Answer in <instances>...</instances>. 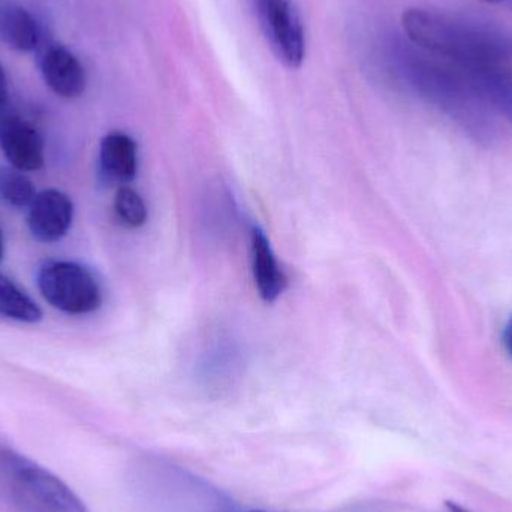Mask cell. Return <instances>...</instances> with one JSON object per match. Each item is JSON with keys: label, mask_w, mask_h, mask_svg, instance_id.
Returning a JSON list of instances; mask_svg holds the SVG:
<instances>
[{"label": "cell", "mask_w": 512, "mask_h": 512, "mask_svg": "<svg viewBox=\"0 0 512 512\" xmlns=\"http://www.w3.org/2000/svg\"><path fill=\"white\" fill-rule=\"evenodd\" d=\"M39 26L33 15L21 6H0V39L12 50L30 53L39 44Z\"/></svg>", "instance_id": "cell-10"}, {"label": "cell", "mask_w": 512, "mask_h": 512, "mask_svg": "<svg viewBox=\"0 0 512 512\" xmlns=\"http://www.w3.org/2000/svg\"><path fill=\"white\" fill-rule=\"evenodd\" d=\"M481 2H486V3H502V2H504V0H481Z\"/></svg>", "instance_id": "cell-18"}, {"label": "cell", "mask_w": 512, "mask_h": 512, "mask_svg": "<svg viewBox=\"0 0 512 512\" xmlns=\"http://www.w3.org/2000/svg\"><path fill=\"white\" fill-rule=\"evenodd\" d=\"M35 185L23 171L15 168L0 170V198L15 209H26L35 200Z\"/></svg>", "instance_id": "cell-12"}, {"label": "cell", "mask_w": 512, "mask_h": 512, "mask_svg": "<svg viewBox=\"0 0 512 512\" xmlns=\"http://www.w3.org/2000/svg\"><path fill=\"white\" fill-rule=\"evenodd\" d=\"M0 498L18 512H89L68 484L6 445H0Z\"/></svg>", "instance_id": "cell-2"}, {"label": "cell", "mask_w": 512, "mask_h": 512, "mask_svg": "<svg viewBox=\"0 0 512 512\" xmlns=\"http://www.w3.org/2000/svg\"><path fill=\"white\" fill-rule=\"evenodd\" d=\"M3 254H5V246H3L2 228H0V261H2Z\"/></svg>", "instance_id": "cell-17"}, {"label": "cell", "mask_w": 512, "mask_h": 512, "mask_svg": "<svg viewBox=\"0 0 512 512\" xmlns=\"http://www.w3.org/2000/svg\"><path fill=\"white\" fill-rule=\"evenodd\" d=\"M445 508H447V512H471L460 507V505L454 504V502H448V504L445 505Z\"/></svg>", "instance_id": "cell-16"}, {"label": "cell", "mask_w": 512, "mask_h": 512, "mask_svg": "<svg viewBox=\"0 0 512 512\" xmlns=\"http://www.w3.org/2000/svg\"><path fill=\"white\" fill-rule=\"evenodd\" d=\"M0 318L23 324H36L44 318L35 300L3 273H0Z\"/></svg>", "instance_id": "cell-11"}, {"label": "cell", "mask_w": 512, "mask_h": 512, "mask_svg": "<svg viewBox=\"0 0 512 512\" xmlns=\"http://www.w3.org/2000/svg\"><path fill=\"white\" fill-rule=\"evenodd\" d=\"M38 288L48 304L68 315H87L102 304L101 285L78 262H45L38 271Z\"/></svg>", "instance_id": "cell-3"}, {"label": "cell", "mask_w": 512, "mask_h": 512, "mask_svg": "<svg viewBox=\"0 0 512 512\" xmlns=\"http://www.w3.org/2000/svg\"><path fill=\"white\" fill-rule=\"evenodd\" d=\"M74 221V203L59 189H44L36 194L27 215V227L38 242H60Z\"/></svg>", "instance_id": "cell-5"}, {"label": "cell", "mask_w": 512, "mask_h": 512, "mask_svg": "<svg viewBox=\"0 0 512 512\" xmlns=\"http://www.w3.org/2000/svg\"><path fill=\"white\" fill-rule=\"evenodd\" d=\"M233 512H264V511H233Z\"/></svg>", "instance_id": "cell-19"}, {"label": "cell", "mask_w": 512, "mask_h": 512, "mask_svg": "<svg viewBox=\"0 0 512 512\" xmlns=\"http://www.w3.org/2000/svg\"><path fill=\"white\" fill-rule=\"evenodd\" d=\"M114 212L123 224L131 228L143 227L147 222V216H149L146 203L141 195L126 185L117 191L116 198H114Z\"/></svg>", "instance_id": "cell-13"}, {"label": "cell", "mask_w": 512, "mask_h": 512, "mask_svg": "<svg viewBox=\"0 0 512 512\" xmlns=\"http://www.w3.org/2000/svg\"><path fill=\"white\" fill-rule=\"evenodd\" d=\"M8 102V80H6L5 69L0 63V110L5 107Z\"/></svg>", "instance_id": "cell-15"}, {"label": "cell", "mask_w": 512, "mask_h": 512, "mask_svg": "<svg viewBox=\"0 0 512 512\" xmlns=\"http://www.w3.org/2000/svg\"><path fill=\"white\" fill-rule=\"evenodd\" d=\"M44 83L60 98L77 99L87 86L86 69L80 59L62 45H51L39 60Z\"/></svg>", "instance_id": "cell-7"}, {"label": "cell", "mask_w": 512, "mask_h": 512, "mask_svg": "<svg viewBox=\"0 0 512 512\" xmlns=\"http://www.w3.org/2000/svg\"><path fill=\"white\" fill-rule=\"evenodd\" d=\"M502 345H504L505 351L512 360V315L505 324L504 331H502Z\"/></svg>", "instance_id": "cell-14"}, {"label": "cell", "mask_w": 512, "mask_h": 512, "mask_svg": "<svg viewBox=\"0 0 512 512\" xmlns=\"http://www.w3.org/2000/svg\"><path fill=\"white\" fill-rule=\"evenodd\" d=\"M0 147L15 170L32 173L44 167V138L32 123L20 117H6L0 122Z\"/></svg>", "instance_id": "cell-6"}, {"label": "cell", "mask_w": 512, "mask_h": 512, "mask_svg": "<svg viewBox=\"0 0 512 512\" xmlns=\"http://www.w3.org/2000/svg\"><path fill=\"white\" fill-rule=\"evenodd\" d=\"M402 27L412 44L450 60L454 68L463 72L499 68L508 57V47L501 36L435 9H406Z\"/></svg>", "instance_id": "cell-1"}, {"label": "cell", "mask_w": 512, "mask_h": 512, "mask_svg": "<svg viewBox=\"0 0 512 512\" xmlns=\"http://www.w3.org/2000/svg\"><path fill=\"white\" fill-rule=\"evenodd\" d=\"M101 171L111 182H132L137 176L138 149L134 138L122 131H113L105 135L99 150Z\"/></svg>", "instance_id": "cell-8"}, {"label": "cell", "mask_w": 512, "mask_h": 512, "mask_svg": "<svg viewBox=\"0 0 512 512\" xmlns=\"http://www.w3.org/2000/svg\"><path fill=\"white\" fill-rule=\"evenodd\" d=\"M262 36L276 59L298 69L306 59V29L295 0H251Z\"/></svg>", "instance_id": "cell-4"}, {"label": "cell", "mask_w": 512, "mask_h": 512, "mask_svg": "<svg viewBox=\"0 0 512 512\" xmlns=\"http://www.w3.org/2000/svg\"><path fill=\"white\" fill-rule=\"evenodd\" d=\"M252 265L259 295L267 303H274L288 286V279L277 264L270 242L258 228L252 231Z\"/></svg>", "instance_id": "cell-9"}]
</instances>
